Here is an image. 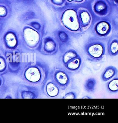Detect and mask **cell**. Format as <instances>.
Returning <instances> with one entry per match:
<instances>
[{
    "label": "cell",
    "instance_id": "8fae6325",
    "mask_svg": "<svg viewBox=\"0 0 118 123\" xmlns=\"http://www.w3.org/2000/svg\"><path fill=\"white\" fill-rule=\"evenodd\" d=\"M79 56L77 52L74 50H69L66 52L62 56V62L64 65L67 64L70 60Z\"/></svg>",
    "mask_w": 118,
    "mask_h": 123
},
{
    "label": "cell",
    "instance_id": "ac0fdd59",
    "mask_svg": "<svg viewBox=\"0 0 118 123\" xmlns=\"http://www.w3.org/2000/svg\"><path fill=\"white\" fill-rule=\"evenodd\" d=\"M82 21L84 23H87L90 20V16L88 13L86 12H82L81 14Z\"/></svg>",
    "mask_w": 118,
    "mask_h": 123
},
{
    "label": "cell",
    "instance_id": "8992f818",
    "mask_svg": "<svg viewBox=\"0 0 118 123\" xmlns=\"http://www.w3.org/2000/svg\"><path fill=\"white\" fill-rule=\"evenodd\" d=\"M24 35L26 42L30 47H34L38 43L39 36L35 31L27 28L24 30Z\"/></svg>",
    "mask_w": 118,
    "mask_h": 123
},
{
    "label": "cell",
    "instance_id": "52a82bcc",
    "mask_svg": "<svg viewBox=\"0 0 118 123\" xmlns=\"http://www.w3.org/2000/svg\"><path fill=\"white\" fill-rule=\"evenodd\" d=\"M118 75V70L116 67L111 66L106 67L104 70L101 74V78L103 81L106 82Z\"/></svg>",
    "mask_w": 118,
    "mask_h": 123
},
{
    "label": "cell",
    "instance_id": "5b68a950",
    "mask_svg": "<svg viewBox=\"0 0 118 123\" xmlns=\"http://www.w3.org/2000/svg\"><path fill=\"white\" fill-rule=\"evenodd\" d=\"M61 91V90L57 85L50 80V81L48 80L47 81L43 87L41 92H42L47 97L51 98H54L58 97L60 95Z\"/></svg>",
    "mask_w": 118,
    "mask_h": 123
},
{
    "label": "cell",
    "instance_id": "2e32d148",
    "mask_svg": "<svg viewBox=\"0 0 118 123\" xmlns=\"http://www.w3.org/2000/svg\"><path fill=\"white\" fill-rule=\"evenodd\" d=\"M7 65L6 62L3 58L0 57V75H5L7 73Z\"/></svg>",
    "mask_w": 118,
    "mask_h": 123
},
{
    "label": "cell",
    "instance_id": "ba28073f",
    "mask_svg": "<svg viewBox=\"0 0 118 123\" xmlns=\"http://www.w3.org/2000/svg\"><path fill=\"white\" fill-rule=\"evenodd\" d=\"M82 64V59L79 56L69 61L65 65V68L71 73L78 72Z\"/></svg>",
    "mask_w": 118,
    "mask_h": 123
},
{
    "label": "cell",
    "instance_id": "603a6c76",
    "mask_svg": "<svg viewBox=\"0 0 118 123\" xmlns=\"http://www.w3.org/2000/svg\"><path fill=\"white\" fill-rule=\"evenodd\" d=\"M69 0V1H72L73 0H75L76 1H82L83 0Z\"/></svg>",
    "mask_w": 118,
    "mask_h": 123
},
{
    "label": "cell",
    "instance_id": "d6986e66",
    "mask_svg": "<svg viewBox=\"0 0 118 123\" xmlns=\"http://www.w3.org/2000/svg\"><path fill=\"white\" fill-rule=\"evenodd\" d=\"M5 80L3 77V75H0V92H3V88L5 89Z\"/></svg>",
    "mask_w": 118,
    "mask_h": 123
},
{
    "label": "cell",
    "instance_id": "7402d4cb",
    "mask_svg": "<svg viewBox=\"0 0 118 123\" xmlns=\"http://www.w3.org/2000/svg\"><path fill=\"white\" fill-rule=\"evenodd\" d=\"M82 99H91V98L90 96H87V95H86L84 96H83V98H82Z\"/></svg>",
    "mask_w": 118,
    "mask_h": 123
},
{
    "label": "cell",
    "instance_id": "ffe728a7",
    "mask_svg": "<svg viewBox=\"0 0 118 123\" xmlns=\"http://www.w3.org/2000/svg\"><path fill=\"white\" fill-rule=\"evenodd\" d=\"M6 12V10L3 7H0V15H3Z\"/></svg>",
    "mask_w": 118,
    "mask_h": 123
},
{
    "label": "cell",
    "instance_id": "7a4b0ae2",
    "mask_svg": "<svg viewBox=\"0 0 118 123\" xmlns=\"http://www.w3.org/2000/svg\"><path fill=\"white\" fill-rule=\"evenodd\" d=\"M72 75L66 68L56 67L50 70L49 79L57 85L61 91H65L72 82Z\"/></svg>",
    "mask_w": 118,
    "mask_h": 123
},
{
    "label": "cell",
    "instance_id": "44dd1931",
    "mask_svg": "<svg viewBox=\"0 0 118 123\" xmlns=\"http://www.w3.org/2000/svg\"><path fill=\"white\" fill-rule=\"evenodd\" d=\"M54 2L57 4H60L62 2V0H53Z\"/></svg>",
    "mask_w": 118,
    "mask_h": 123
},
{
    "label": "cell",
    "instance_id": "277c9868",
    "mask_svg": "<svg viewBox=\"0 0 118 123\" xmlns=\"http://www.w3.org/2000/svg\"><path fill=\"white\" fill-rule=\"evenodd\" d=\"M86 51L90 60L98 61L101 60L105 53V48L103 44L99 43L92 44L87 47Z\"/></svg>",
    "mask_w": 118,
    "mask_h": 123
},
{
    "label": "cell",
    "instance_id": "7c38bea8",
    "mask_svg": "<svg viewBox=\"0 0 118 123\" xmlns=\"http://www.w3.org/2000/svg\"><path fill=\"white\" fill-rule=\"evenodd\" d=\"M44 49L47 54L52 55L56 53L57 47L56 43L54 41H48L45 44Z\"/></svg>",
    "mask_w": 118,
    "mask_h": 123
},
{
    "label": "cell",
    "instance_id": "9a60e30c",
    "mask_svg": "<svg viewBox=\"0 0 118 123\" xmlns=\"http://www.w3.org/2000/svg\"><path fill=\"white\" fill-rule=\"evenodd\" d=\"M6 40L7 44L11 48L14 47L16 45V39L15 36L12 33L8 34L6 37Z\"/></svg>",
    "mask_w": 118,
    "mask_h": 123
},
{
    "label": "cell",
    "instance_id": "30bf717a",
    "mask_svg": "<svg viewBox=\"0 0 118 123\" xmlns=\"http://www.w3.org/2000/svg\"><path fill=\"white\" fill-rule=\"evenodd\" d=\"M97 84V80L95 78H88L85 81L84 85L85 91L88 93H94L96 90Z\"/></svg>",
    "mask_w": 118,
    "mask_h": 123
},
{
    "label": "cell",
    "instance_id": "e0dca14e",
    "mask_svg": "<svg viewBox=\"0 0 118 123\" xmlns=\"http://www.w3.org/2000/svg\"><path fill=\"white\" fill-rule=\"evenodd\" d=\"M77 97L76 93L72 91L65 94L62 98V99H76Z\"/></svg>",
    "mask_w": 118,
    "mask_h": 123
},
{
    "label": "cell",
    "instance_id": "6da1fadb",
    "mask_svg": "<svg viewBox=\"0 0 118 123\" xmlns=\"http://www.w3.org/2000/svg\"><path fill=\"white\" fill-rule=\"evenodd\" d=\"M50 70L45 66H32L19 72L20 77L28 84L39 88L41 91L49 80Z\"/></svg>",
    "mask_w": 118,
    "mask_h": 123
},
{
    "label": "cell",
    "instance_id": "5bb4252c",
    "mask_svg": "<svg viewBox=\"0 0 118 123\" xmlns=\"http://www.w3.org/2000/svg\"><path fill=\"white\" fill-rule=\"evenodd\" d=\"M118 42L116 41H113L109 45L108 51L110 55L116 56L118 54Z\"/></svg>",
    "mask_w": 118,
    "mask_h": 123
},
{
    "label": "cell",
    "instance_id": "9c48e42d",
    "mask_svg": "<svg viewBox=\"0 0 118 123\" xmlns=\"http://www.w3.org/2000/svg\"><path fill=\"white\" fill-rule=\"evenodd\" d=\"M106 89L111 94H116L118 92V76L112 78L106 84Z\"/></svg>",
    "mask_w": 118,
    "mask_h": 123
},
{
    "label": "cell",
    "instance_id": "4fadbf2b",
    "mask_svg": "<svg viewBox=\"0 0 118 123\" xmlns=\"http://www.w3.org/2000/svg\"><path fill=\"white\" fill-rule=\"evenodd\" d=\"M109 29V25L105 22L100 23L97 26V32L98 33L102 35L107 33Z\"/></svg>",
    "mask_w": 118,
    "mask_h": 123
},
{
    "label": "cell",
    "instance_id": "3957f363",
    "mask_svg": "<svg viewBox=\"0 0 118 123\" xmlns=\"http://www.w3.org/2000/svg\"><path fill=\"white\" fill-rule=\"evenodd\" d=\"M41 91L39 88L36 86L21 84L17 87L15 97L16 98L36 99L39 97Z\"/></svg>",
    "mask_w": 118,
    "mask_h": 123
}]
</instances>
